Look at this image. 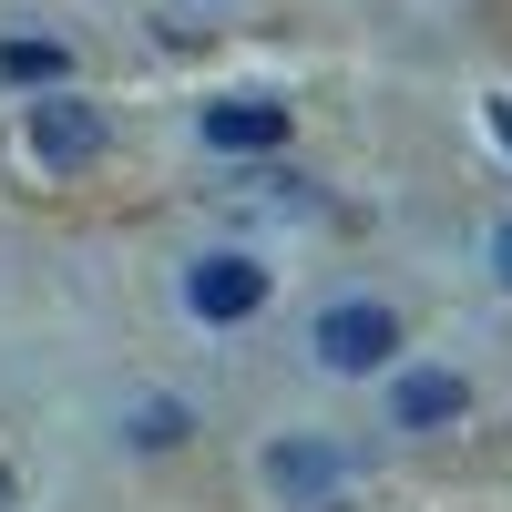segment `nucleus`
<instances>
[{
  "instance_id": "0eeeda50",
  "label": "nucleus",
  "mask_w": 512,
  "mask_h": 512,
  "mask_svg": "<svg viewBox=\"0 0 512 512\" xmlns=\"http://www.w3.org/2000/svg\"><path fill=\"white\" fill-rule=\"evenodd\" d=\"M0 72L11 82H62L72 62H62V41H0Z\"/></svg>"
},
{
  "instance_id": "6e6552de",
  "label": "nucleus",
  "mask_w": 512,
  "mask_h": 512,
  "mask_svg": "<svg viewBox=\"0 0 512 512\" xmlns=\"http://www.w3.org/2000/svg\"><path fill=\"white\" fill-rule=\"evenodd\" d=\"M134 441H144V451H164V441H185V410H175V400H154V410H134Z\"/></svg>"
},
{
  "instance_id": "1a4fd4ad",
  "label": "nucleus",
  "mask_w": 512,
  "mask_h": 512,
  "mask_svg": "<svg viewBox=\"0 0 512 512\" xmlns=\"http://www.w3.org/2000/svg\"><path fill=\"white\" fill-rule=\"evenodd\" d=\"M492 267H502V287H512V226H502V236H492Z\"/></svg>"
},
{
  "instance_id": "7ed1b4c3",
  "label": "nucleus",
  "mask_w": 512,
  "mask_h": 512,
  "mask_svg": "<svg viewBox=\"0 0 512 512\" xmlns=\"http://www.w3.org/2000/svg\"><path fill=\"white\" fill-rule=\"evenodd\" d=\"M185 297H195V318L236 328V318H256V308H267V267H256V256H205V267L185 277Z\"/></svg>"
},
{
  "instance_id": "f03ea898",
  "label": "nucleus",
  "mask_w": 512,
  "mask_h": 512,
  "mask_svg": "<svg viewBox=\"0 0 512 512\" xmlns=\"http://www.w3.org/2000/svg\"><path fill=\"white\" fill-rule=\"evenodd\" d=\"M31 154H41V175H82V164L103 154V113H93V103H72V93L31 103Z\"/></svg>"
},
{
  "instance_id": "423d86ee",
  "label": "nucleus",
  "mask_w": 512,
  "mask_h": 512,
  "mask_svg": "<svg viewBox=\"0 0 512 512\" xmlns=\"http://www.w3.org/2000/svg\"><path fill=\"white\" fill-rule=\"evenodd\" d=\"M267 482H277L287 502H318V492L338 482V451H328V441H287V451L267 461Z\"/></svg>"
},
{
  "instance_id": "39448f33",
  "label": "nucleus",
  "mask_w": 512,
  "mask_h": 512,
  "mask_svg": "<svg viewBox=\"0 0 512 512\" xmlns=\"http://www.w3.org/2000/svg\"><path fill=\"white\" fill-rule=\"evenodd\" d=\"M461 400H472V390H461L451 369H410L390 390V420H400V431H441V420H461Z\"/></svg>"
},
{
  "instance_id": "20e7f679",
  "label": "nucleus",
  "mask_w": 512,
  "mask_h": 512,
  "mask_svg": "<svg viewBox=\"0 0 512 512\" xmlns=\"http://www.w3.org/2000/svg\"><path fill=\"white\" fill-rule=\"evenodd\" d=\"M205 144L216 154H267V144H287V103H205Z\"/></svg>"
},
{
  "instance_id": "f257e3e1",
  "label": "nucleus",
  "mask_w": 512,
  "mask_h": 512,
  "mask_svg": "<svg viewBox=\"0 0 512 512\" xmlns=\"http://www.w3.org/2000/svg\"><path fill=\"white\" fill-rule=\"evenodd\" d=\"M308 349H318L338 379H369V369H390L400 318H390V308H369V297H349V308H328V318H318V338H308Z\"/></svg>"
},
{
  "instance_id": "9b49d317",
  "label": "nucleus",
  "mask_w": 512,
  "mask_h": 512,
  "mask_svg": "<svg viewBox=\"0 0 512 512\" xmlns=\"http://www.w3.org/2000/svg\"><path fill=\"white\" fill-rule=\"evenodd\" d=\"M0 502H11V472H0Z\"/></svg>"
},
{
  "instance_id": "9d476101",
  "label": "nucleus",
  "mask_w": 512,
  "mask_h": 512,
  "mask_svg": "<svg viewBox=\"0 0 512 512\" xmlns=\"http://www.w3.org/2000/svg\"><path fill=\"white\" fill-rule=\"evenodd\" d=\"M492 134H502V144H512V103H492Z\"/></svg>"
}]
</instances>
